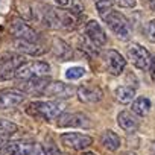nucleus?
<instances>
[{
    "instance_id": "f257e3e1",
    "label": "nucleus",
    "mask_w": 155,
    "mask_h": 155,
    "mask_svg": "<svg viewBox=\"0 0 155 155\" xmlns=\"http://www.w3.org/2000/svg\"><path fill=\"white\" fill-rule=\"evenodd\" d=\"M64 111V107L58 101H35L28 107V113L43 120H56Z\"/></svg>"
},
{
    "instance_id": "f03ea898",
    "label": "nucleus",
    "mask_w": 155,
    "mask_h": 155,
    "mask_svg": "<svg viewBox=\"0 0 155 155\" xmlns=\"http://www.w3.org/2000/svg\"><path fill=\"white\" fill-rule=\"evenodd\" d=\"M104 21L107 23V26L111 29V32H113L117 38H120V40H123V41H126V40L131 38L129 23H128V20L125 18V15H122L120 12L111 11V12L104 18Z\"/></svg>"
},
{
    "instance_id": "7ed1b4c3",
    "label": "nucleus",
    "mask_w": 155,
    "mask_h": 155,
    "mask_svg": "<svg viewBox=\"0 0 155 155\" xmlns=\"http://www.w3.org/2000/svg\"><path fill=\"white\" fill-rule=\"evenodd\" d=\"M50 71V65L46 61H32V62H25L18 70L15 78L18 81H28L34 79V78H43L47 76Z\"/></svg>"
},
{
    "instance_id": "20e7f679",
    "label": "nucleus",
    "mask_w": 155,
    "mask_h": 155,
    "mask_svg": "<svg viewBox=\"0 0 155 155\" xmlns=\"http://www.w3.org/2000/svg\"><path fill=\"white\" fill-rule=\"evenodd\" d=\"M56 125L59 128H91L93 123L88 116L84 113H62L56 119Z\"/></svg>"
},
{
    "instance_id": "39448f33",
    "label": "nucleus",
    "mask_w": 155,
    "mask_h": 155,
    "mask_svg": "<svg viewBox=\"0 0 155 155\" xmlns=\"http://www.w3.org/2000/svg\"><path fill=\"white\" fill-rule=\"evenodd\" d=\"M59 140L65 147L73 150H84L93 144V138L88 134H82V132H64L61 134Z\"/></svg>"
},
{
    "instance_id": "423d86ee",
    "label": "nucleus",
    "mask_w": 155,
    "mask_h": 155,
    "mask_svg": "<svg viewBox=\"0 0 155 155\" xmlns=\"http://www.w3.org/2000/svg\"><path fill=\"white\" fill-rule=\"evenodd\" d=\"M78 93V88L73 84H65L61 81H52L43 91V96H49L53 99H70L71 96H74Z\"/></svg>"
},
{
    "instance_id": "0eeeda50",
    "label": "nucleus",
    "mask_w": 155,
    "mask_h": 155,
    "mask_svg": "<svg viewBox=\"0 0 155 155\" xmlns=\"http://www.w3.org/2000/svg\"><path fill=\"white\" fill-rule=\"evenodd\" d=\"M25 62H26V59L21 55H14V56H9V58L3 59L2 62H0V82L14 79L15 74H17V70Z\"/></svg>"
},
{
    "instance_id": "6e6552de",
    "label": "nucleus",
    "mask_w": 155,
    "mask_h": 155,
    "mask_svg": "<svg viewBox=\"0 0 155 155\" xmlns=\"http://www.w3.org/2000/svg\"><path fill=\"white\" fill-rule=\"evenodd\" d=\"M9 32L14 38L17 40H23V41H31V43H37L38 40V34L21 18H14L11 21L9 26Z\"/></svg>"
},
{
    "instance_id": "1a4fd4ad",
    "label": "nucleus",
    "mask_w": 155,
    "mask_h": 155,
    "mask_svg": "<svg viewBox=\"0 0 155 155\" xmlns=\"http://www.w3.org/2000/svg\"><path fill=\"white\" fill-rule=\"evenodd\" d=\"M150 53L141 46V44H131L128 47V59L132 62V65H135L140 70H146L150 65Z\"/></svg>"
},
{
    "instance_id": "9d476101",
    "label": "nucleus",
    "mask_w": 155,
    "mask_h": 155,
    "mask_svg": "<svg viewBox=\"0 0 155 155\" xmlns=\"http://www.w3.org/2000/svg\"><path fill=\"white\" fill-rule=\"evenodd\" d=\"M26 99V93L21 90H3L0 91V110H9L21 105Z\"/></svg>"
},
{
    "instance_id": "9b49d317",
    "label": "nucleus",
    "mask_w": 155,
    "mask_h": 155,
    "mask_svg": "<svg viewBox=\"0 0 155 155\" xmlns=\"http://www.w3.org/2000/svg\"><path fill=\"white\" fill-rule=\"evenodd\" d=\"M105 64H107V70L108 73L114 74V76H119L125 71V67H126V59L114 49H110L107 53H105Z\"/></svg>"
},
{
    "instance_id": "f8f14e48",
    "label": "nucleus",
    "mask_w": 155,
    "mask_h": 155,
    "mask_svg": "<svg viewBox=\"0 0 155 155\" xmlns=\"http://www.w3.org/2000/svg\"><path fill=\"white\" fill-rule=\"evenodd\" d=\"M85 35L87 38L97 47H102L107 44L108 38H107V34L104 31V28L96 21V20H88L87 25H85Z\"/></svg>"
},
{
    "instance_id": "ddd939ff",
    "label": "nucleus",
    "mask_w": 155,
    "mask_h": 155,
    "mask_svg": "<svg viewBox=\"0 0 155 155\" xmlns=\"http://www.w3.org/2000/svg\"><path fill=\"white\" fill-rule=\"evenodd\" d=\"M52 81L47 76L43 78H34V79H28V81H20V88L23 93H31V94H43L44 88L50 84Z\"/></svg>"
},
{
    "instance_id": "4468645a",
    "label": "nucleus",
    "mask_w": 155,
    "mask_h": 155,
    "mask_svg": "<svg viewBox=\"0 0 155 155\" xmlns=\"http://www.w3.org/2000/svg\"><path fill=\"white\" fill-rule=\"evenodd\" d=\"M78 97L84 104H96L102 99L104 93L99 87H93V85H81L78 87Z\"/></svg>"
},
{
    "instance_id": "2eb2a0df",
    "label": "nucleus",
    "mask_w": 155,
    "mask_h": 155,
    "mask_svg": "<svg viewBox=\"0 0 155 155\" xmlns=\"http://www.w3.org/2000/svg\"><path fill=\"white\" fill-rule=\"evenodd\" d=\"M117 125L125 132H135L140 126L138 119L135 117V114L131 113V111H126V110H123L117 114Z\"/></svg>"
},
{
    "instance_id": "dca6fc26",
    "label": "nucleus",
    "mask_w": 155,
    "mask_h": 155,
    "mask_svg": "<svg viewBox=\"0 0 155 155\" xmlns=\"http://www.w3.org/2000/svg\"><path fill=\"white\" fill-rule=\"evenodd\" d=\"M52 52L56 58H59L61 61H68L73 58V49L70 47L68 43H65L64 40L55 37L52 41Z\"/></svg>"
},
{
    "instance_id": "f3484780",
    "label": "nucleus",
    "mask_w": 155,
    "mask_h": 155,
    "mask_svg": "<svg viewBox=\"0 0 155 155\" xmlns=\"http://www.w3.org/2000/svg\"><path fill=\"white\" fill-rule=\"evenodd\" d=\"M15 50H18L20 53L25 55H31V56H40L43 55L46 50L43 46H40L38 43H31V41H23V40H15L14 43Z\"/></svg>"
},
{
    "instance_id": "a211bd4d",
    "label": "nucleus",
    "mask_w": 155,
    "mask_h": 155,
    "mask_svg": "<svg viewBox=\"0 0 155 155\" xmlns=\"http://www.w3.org/2000/svg\"><path fill=\"white\" fill-rule=\"evenodd\" d=\"M56 15H58V21H59V28L64 29H74L79 25V15L73 14L71 11H65V9H56Z\"/></svg>"
},
{
    "instance_id": "6ab92c4d",
    "label": "nucleus",
    "mask_w": 155,
    "mask_h": 155,
    "mask_svg": "<svg viewBox=\"0 0 155 155\" xmlns=\"http://www.w3.org/2000/svg\"><path fill=\"white\" fill-rule=\"evenodd\" d=\"M101 143L104 144V147H105V149H108V150L114 152V150H117V149L120 147L122 140H120V137H119L114 131L107 129V131H104V132L101 134Z\"/></svg>"
},
{
    "instance_id": "aec40b11",
    "label": "nucleus",
    "mask_w": 155,
    "mask_h": 155,
    "mask_svg": "<svg viewBox=\"0 0 155 155\" xmlns=\"http://www.w3.org/2000/svg\"><path fill=\"white\" fill-rule=\"evenodd\" d=\"M114 96H116L117 102H120L123 105H128V104H132L135 101V90L129 85H120V87L116 88Z\"/></svg>"
},
{
    "instance_id": "412c9836",
    "label": "nucleus",
    "mask_w": 155,
    "mask_h": 155,
    "mask_svg": "<svg viewBox=\"0 0 155 155\" xmlns=\"http://www.w3.org/2000/svg\"><path fill=\"white\" fill-rule=\"evenodd\" d=\"M150 108H152V104H150L149 97H146V96H138L132 102V113L135 116H138V117L147 116L149 111H150Z\"/></svg>"
},
{
    "instance_id": "4be33fe9",
    "label": "nucleus",
    "mask_w": 155,
    "mask_h": 155,
    "mask_svg": "<svg viewBox=\"0 0 155 155\" xmlns=\"http://www.w3.org/2000/svg\"><path fill=\"white\" fill-rule=\"evenodd\" d=\"M18 131V126L9 120H5V119H0V135L3 137H11L12 134H15Z\"/></svg>"
},
{
    "instance_id": "5701e85b",
    "label": "nucleus",
    "mask_w": 155,
    "mask_h": 155,
    "mask_svg": "<svg viewBox=\"0 0 155 155\" xmlns=\"http://www.w3.org/2000/svg\"><path fill=\"white\" fill-rule=\"evenodd\" d=\"M96 8H97V12L102 18H105L113 9V0H97L96 2Z\"/></svg>"
},
{
    "instance_id": "b1692460",
    "label": "nucleus",
    "mask_w": 155,
    "mask_h": 155,
    "mask_svg": "<svg viewBox=\"0 0 155 155\" xmlns=\"http://www.w3.org/2000/svg\"><path fill=\"white\" fill-rule=\"evenodd\" d=\"M84 74H85V68H84V67H79V65L70 67V68H67V71H65V78H67L68 81L81 79Z\"/></svg>"
},
{
    "instance_id": "393cba45",
    "label": "nucleus",
    "mask_w": 155,
    "mask_h": 155,
    "mask_svg": "<svg viewBox=\"0 0 155 155\" xmlns=\"http://www.w3.org/2000/svg\"><path fill=\"white\" fill-rule=\"evenodd\" d=\"M79 43H81V49H82V50H85V52H88V53H91V55H97V53H99L97 49H96L97 46H94L90 40L87 41L85 38H81Z\"/></svg>"
},
{
    "instance_id": "a878e982",
    "label": "nucleus",
    "mask_w": 155,
    "mask_h": 155,
    "mask_svg": "<svg viewBox=\"0 0 155 155\" xmlns=\"http://www.w3.org/2000/svg\"><path fill=\"white\" fill-rule=\"evenodd\" d=\"M144 34H146V38H147L150 43H155V20H150V21L146 25Z\"/></svg>"
},
{
    "instance_id": "bb28decb",
    "label": "nucleus",
    "mask_w": 155,
    "mask_h": 155,
    "mask_svg": "<svg viewBox=\"0 0 155 155\" xmlns=\"http://www.w3.org/2000/svg\"><path fill=\"white\" fill-rule=\"evenodd\" d=\"M68 5H70V8H71L70 11H71L73 14H76V15L81 17V14L84 12V3L81 2V0H71Z\"/></svg>"
},
{
    "instance_id": "cd10ccee",
    "label": "nucleus",
    "mask_w": 155,
    "mask_h": 155,
    "mask_svg": "<svg viewBox=\"0 0 155 155\" xmlns=\"http://www.w3.org/2000/svg\"><path fill=\"white\" fill-rule=\"evenodd\" d=\"M44 149H46V153H47V155H61V152L58 150L56 144H55L50 138L47 140V144L44 146Z\"/></svg>"
},
{
    "instance_id": "c85d7f7f",
    "label": "nucleus",
    "mask_w": 155,
    "mask_h": 155,
    "mask_svg": "<svg viewBox=\"0 0 155 155\" xmlns=\"http://www.w3.org/2000/svg\"><path fill=\"white\" fill-rule=\"evenodd\" d=\"M113 3L119 5L120 8H134L137 5V0H113Z\"/></svg>"
},
{
    "instance_id": "c756f323",
    "label": "nucleus",
    "mask_w": 155,
    "mask_h": 155,
    "mask_svg": "<svg viewBox=\"0 0 155 155\" xmlns=\"http://www.w3.org/2000/svg\"><path fill=\"white\" fill-rule=\"evenodd\" d=\"M149 73H150V78L152 81L155 82V55L150 56V65H149Z\"/></svg>"
},
{
    "instance_id": "7c9ffc66",
    "label": "nucleus",
    "mask_w": 155,
    "mask_h": 155,
    "mask_svg": "<svg viewBox=\"0 0 155 155\" xmlns=\"http://www.w3.org/2000/svg\"><path fill=\"white\" fill-rule=\"evenodd\" d=\"M55 3H56L59 8H64V6H67V5L70 3V0H55Z\"/></svg>"
},
{
    "instance_id": "2f4dec72",
    "label": "nucleus",
    "mask_w": 155,
    "mask_h": 155,
    "mask_svg": "<svg viewBox=\"0 0 155 155\" xmlns=\"http://www.w3.org/2000/svg\"><path fill=\"white\" fill-rule=\"evenodd\" d=\"M6 144H8V138L3 137V135H0V147H3V146H6Z\"/></svg>"
},
{
    "instance_id": "473e14b6",
    "label": "nucleus",
    "mask_w": 155,
    "mask_h": 155,
    "mask_svg": "<svg viewBox=\"0 0 155 155\" xmlns=\"http://www.w3.org/2000/svg\"><path fill=\"white\" fill-rule=\"evenodd\" d=\"M150 155H155V141H153L152 146H150Z\"/></svg>"
},
{
    "instance_id": "72a5a7b5",
    "label": "nucleus",
    "mask_w": 155,
    "mask_h": 155,
    "mask_svg": "<svg viewBox=\"0 0 155 155\" xmlns=\"http://www.w3.org/2000/svg\"><path fill=\"white\" fill-rule=\"evenodd\" d=\"M122 155H137L135 152H132V150H126V152H123Z\"/></svg>"
},
{
    "instance_id": "f704fd0d",
    "label": "nucleus",
    "mask_w": 155,
    "mask_h": 155,
    "mask_svg": "<svg viewBox=\"0 0 155 155\" xmlns=\"http://www.w3.org/2000/svg\"><path fill=\"white\" fill-rule=\"evenodd\" d=\"M82 155H96V153H94V152H84Z\"/></svg>"
},
{
    "instance_id": "c9c22d12",
    "label": "nucleus",
    "mask_w": 155,
    "mask_h": 155,
    "mask_svg": "<svg viewBox=\"0 0 155 155\" xmlns=\"http://www.w3.org/2000/svg\"><path fill=\"white\" fill-rule=\"evenodd\" d=\"M150 5H152V8L155 9V0H150Z\"/></svg>"
}]
</instances>
